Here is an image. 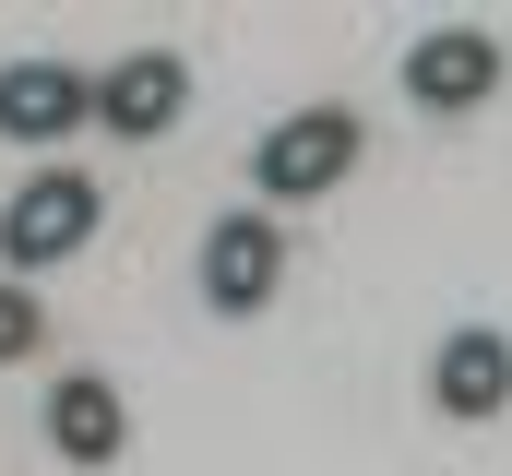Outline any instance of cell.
Here are the masks:
<instances>
[{"label": "cell", "instance_id": "obj_4", "mask_svg": "<svg viewBox=\"0 0 512 476\" xmlns=\"http://www.w3.org/2000/svg\"><path fill=\"white\" fill-rule=\"evenodd\" d=\"M286 286V227L262 215V203H239V215H215L203 227V298L227 310V322H251L262 298Z\"/></svg>", "mask_w": 512, "mask_h": 476}, {"label": "cell", "instance_id": "obj_6", "mask_svg": "<svg viewBox=\"0 0 512 476\" xmlns=\"http://www.w3.org/2000/svg\"><path fill=\"white\" fill-rule=\"evenodd\" d=\"M429 405L441 417H512V334L501 322H465V334H441V357H429Z\"/></svg>", "mask_w": 512, "mask_h": 476}, {"label": "cell", "instance_id": "obj_3", "mask_svg": "<svg viewBox=\"0 0 512 476\" xmlns=\"http://www.w3.org/2000/svg\"><path fill=\"white\" fill-rule=\"evenodd\" d=\"M405 96L429 119L489 108V96H501V36H489V24H429V36L405 48Z\"/></svg>", "mask_w": 512, "mask_h": 476}, {"label": "cell", "instance_id": "obj_2", "mask_svg": "<svg viewBox=\"0 0 512 476\" xmlns=\"http://www.w3.org/2000/svg\"><path fill=\"white\" fill-rule=\"evenodd\" d=\"M84 238H96V179H72V167H36V179L0 203V262H12V274L72 262Z\"/></svg>", "mask_w": 512, "mask_h": 476}, {"label": "cell", "instance_id": "obj_9", "mask_svg": "<svg viewBox=\"0 0 512 476\" xmlns=\"http://www.w3.org/2000/svg\"><path fill=\"white\" fill-rule=\"evenodd\" d=\"M36 334H48V322H36V298L0 274V369H12V357H36Z\"/></svg>", "mask_w": 512, "mask_h": 476}, {"label": "cell", "instance_id": "obj_8", "mask_svg": "<svg viewBox=\"0 0 512 476\" xmlns=\"http://www.w3.org/2000/svg\"><path fill=\"white\" fill-rule=\"evenodd\" d=\"M48 441H60L72 465H120V453H131V405H120V381L72 369V381L48 393Z\"/></svg>", "mask_w": 512, "mask_h": 476}, {"label": "cell", "instance_id": "obj_7", "mask_svg": "<svg viewBox=\"0 0 512 476\" xmlns=\"http://www.w3.org/2000/svg\"><path fill=\"white\" fill-rule=\"evenodd\" d=\"M96 119V84L72 60H0V143H60Z\"/></svg>", "mask_w": 512, "mask_h": 476}, {"label": "cell", "instance_id": "obj_1", "mask_svg": "<svg viewBox=\"0 0 512 476\" xmlns=\"http://www.w3.org/2000/svg\"><path fill=\"white\" fill-rule=\"evenodd\" d=\"M346 167H358V108H298V119H274L262 155H251L262 203H322Z\"/></svg>", "mask_w": 512, "mask_h": 476}, {"label": "cell", "instance_id": "obj_5", "mask_svg": "<svg viewBox=\"0 0 512 476\" xmlns=\"http://www.w3.org/2000/svg\"><path fill=\"white\" fill-rule=\"evenodd\" d=\"M191 108V60L179 48H131L96 72V131H120V143H155V131H179Z\"/></svg>", "mask_w": 512, "mask_h": 476}]
</instances>
